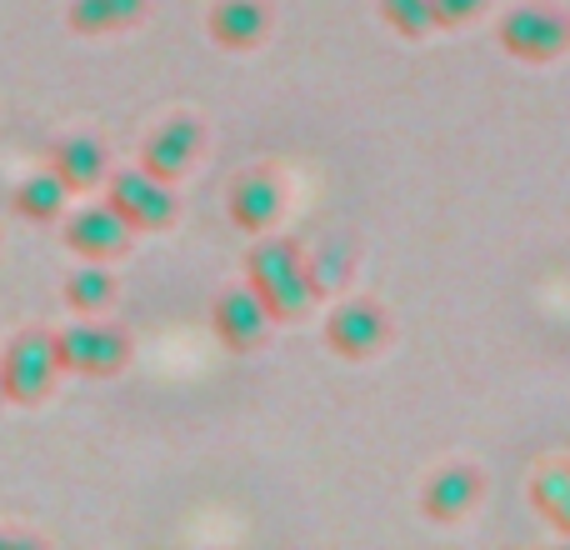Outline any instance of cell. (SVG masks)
I'll use <instances>...</instances> for the list:
<instances>
[{
  "label": "cell",
  "mask_w": 570,
  "mask_h": 550,
  "mask_svg": "<svg viewBox=\"0 0 570 550\" xmlns=\"http://www.w3.org/2000/svg\"><path fill=\"white\" fill-rule=\"evenodd\" d=\"M271 311L266 301L256 295V285H226V291L210 301V331H216V341L226 345L230 355H250L261 341L271 335Z\"/></svg>",
  "instance_id": "cell-5"
},
{
  "label": "cell",
  "mask_w": 570,
  "mask_h": 550,
  "mask_svg": "<svg viewBox=\"0 0 570 550\" xmlns=\"http://www.w3.org/2000/svg\"><path fill=\"white\" fill-rule=\"evenodd\" d=\"M305 271H311V285H315V295H331V291H341L345 285V251H335V246H325L315 261H305Z\"/></svg>",
  "instance_id": "cell-19"
},
{
  "label": "cell",
  "mask_w": 570,
  "mask_h": 550,
  "mask_svg": "<svg viewBox=\"0 0 570 550\" xmlns=\"http://www.w3.org/2000/svg\"><path fill=\"white\" fill-rule=\"evenodd\" d=\"M481 491H485V481L475 465H441V471L421 485V511H425V521H435V526H455L481 505Z\"/></svg>",
  "instance_id": "cell-10"
},
{
  "label": "cell",
  "mask_w": 570,
  "mask_h": 550,
  "mask_svg": "<svg viewBox=\"0 0 570 550\" xmlns=\"http://www.w3.org/2000/svg\"><path fill=\"white\" fill-rule=\"evenodd\" d=\"M375 10H381V20L395 30L401 40H425L435 36V10L431 0H375Z\"/></svg>",
  "instance_id": "cell-18"
},
{
  "label": "cell",
  "mask_w": 570,
  "mask_h": 550,
  "mask_svg": "<svg viewBox=\"0 0 570 550\" xmlns=\"http://www.w3.org/2000/svg\"><path fill=\"white\" fill-rule=\"evenodd\" d=\"M150 10V0H70L66 6V26L76 36L96 40V36H116V30H130L140 16Z\"/></svg>",
  "instance_id": "cell-14"
},
{
  "label": "cell",
  "mask_w": 570,
  "mask_h": 550,
  "mask_svg": "<svg viewBox=\"0 0 570 550\" xmlns=\"http://www.w3.org/2000/svg\"><path fill=\"white\" fill-rule=\"evenodd\" d=\"M246 281L256 285V295L266 301L271 321H305L311 305L321 301L305 271V256L295 251V240L285 236H256V246L246 251Z\"/></svg>",
  "instance_id": "cell-1"
},
{
  "label": "cell",
  "mask_w": 570,
  "mask_h": 550,
  "mask_svg": "<svg viewBox=\"0 0 570 550\" xmlns=\"http://www.w3.org/2000/svg\"><path fill=\"white\" fill-rule=\"evenodd\" d=\"M206 30L220 50H256L271 30V10L261 0H216L206 16Z\"/></svg>",
  "instance_id": "cell-12"
},
{
  "label": "cell",
  "mask_w": 570,
  "mask_h": 550,
  "mask_svg": "<svg viewBox=\"0 0 570 550\" xmlns=\"http://www.w3.org/2000/svg\"><path fill=\"white\" fill-rule=\"evenodd\" d=\"M60 295H66V305H70L76 315H100L110 301H116V275L100 271V261H86L80 271L66 275Z\"/></svg>",
  "instance_id": "cell-17"
},
{
  "label": "cell",
  "mask_w": 570,
  "mask_h": 550,
  "mask_svg": "<svg viewBox=\"0 0 570 550\" xmlns=\"http://www.w3.org/2000/svg\"><path fill=\"white\" fill-rule=\"evenodd\" d=\"M50 170L66 180V190H90L110 176V156L96 136H66L50 146Z\"/></svg>",
  "instance_id": "cell-13"
},
{
  "label": "cell",
  "mask_w": 570,
  "mask_h": 550,
  "mask_svg": "<svg viewBox=\"0 0 570 550\" xmlns=\"http://www.w3.org/2000/svg\"><path fill=\"white\" fill-rule=\"evenodd\" d=\"M391 341V315L381 301H341L325 315V345L341 361H371Z\"/></svg>",
  "instance_id": "cell-7"
},
{
  "label": "cell",
  "mask_w": 570,
  "mask_h": 550,
  "mask_svg": "<svg viewBox=\"0 0 570 550\" xmlns=\"http://www.w3.org/2000/svg\"><path fill=\"white\" fill-rule=\"evenodd\" d=\"M130 240H136V230H130V220L120 216L110 200L76 210V216L66 220V246L76 251L80 261H100V266H106V261L126 256Z\"/></svg>",
  "instance_id": "cell-8"
},
{
  "label": "cell",
  "mask_w": 570,
  "mask_h": 550,
  "mask_svg": "<svg viewBox=\"0 0 570 550\" xmlns=\"http://www.w3.org/2000/svg\"><path fill=\"white\" fill-rule=\"evenodd\" d=\"M485 6H491V0H431L435 30H461V26H471V20L485 16Z\"/></svg>",
  "instance_id": "cell-20"
},
{
  "label": "cell",
  "mask_w": 570,
  "mask_h": 550,
  "mask_svg": "<svg viewBox=\"0 0 570 550\" xmlns=\"http://www.w3.org/2000/svg\"><path fill=\"white\" fill-rule=\"evenodd\" d=\"M531 505L556 536L570 541V461H546L531 475Z\"/></svg>",
  "instance_id": "cell-16"
},
{
  "label": "cell",
  "mask_w": 570,
  "mask_h": 550,
  "mask_svg": "<svg viewBox=\"0 0 570 550\" xmlns=\"http://www.w3.org/2000/svg\"><path fill=\"white\" fill-rule=\"evenodd\" d=\"M226 210L246 236H266L271 226L281 220L285 210V190L271 170H246V176L230 180V196H226Z\"/></svg>",
  "instance_id": "cell-11"
},
{
  "label": "cell",
  "mask_w": 570,
  "mask_h": 550,
  "mask_svg": "<svg viewBox=\"0 0 570 550\" xmlns=\"http://www.w3.org/2000/svg\"><path fill=\"white\" fill-rule=\"evenodd\" d=\"M66 180L56 176V170H36V176H26L16 190H10V210H16L20 220H36V226H50V220L66 216Z\"/></svg>",
  "instance_id": "cell-15"
},
{
  "label": "cell",
  "mask_w": 570,
  "mask_h": 550,
  "mask_svg": "<svg viewBox=\"0 0 570 550\" xmlns=\"http://www.w3.org/2000/svg\"><path fill=\"white\" fill-rule=\"evenodd\" d=\"M495 40L511 60H525V66H551L570 50V20L551 6H515L501 16L495 26Z\"/></svg>",
  "instance_id": "cell-4"
},
{
  "label": "cell",
  "mask_w": 570,
  "mask_h": 550,
  "mask_svg": "<svg viewBox=\"0 0 570 550\" xmlns=\"http://www.w3.org/2000/svg\"><path fill=\"white\" fill-rule=\"evenodd\" d=\"M0 401H6V385H0Z\"/></svg>",
  "instance_id": "cell-21"
},
{
  "label": "cell",
  "mask_w": 570,
  "mask_h": 550,
  "mask_svg": "<svg viewBox=\"0 0 570 550\" xmlns=\"http://www.w3.org/2000/svg\"><path fill=\"white\" fill-rule=\"evenodd\" d=\"M56 375H60L56 331H20L0 355V385H6V401L16 405H40L50 395V385H56Z\"/></svg>",
  "instance_id": "cell-3"
},
{
  "label": "cell",
  "mask_w": 570,
  "mask_h": 550,
  "mask_svg": "<svg viewBox=\"0 0 570 550\" xmlns=\"http://www.w3.org/2000/svg\"><path fill=\"white\" fill-rule=\"evenodd\" d=\"M106 200L130 220V230H166L176 220V190H170V180L150 176L140 166L116 170Z\"/></svg>",
  "instance_id": "cell-6"
},
{
  "label": "cell",
  "mask_w": 570,
  "mask_h": 550,
  "mask_svg": "<svg viewBox=\"0 0 570 550\" xmlns=\"http://www.w3.org/2000/svg\"><path fill=\"white\" fill-rule=\"evenodd\" d=\"M56 351H60V371L76 375H120L130 365V335L120 325L100 321V315H76L66 331H56Z\"/></svg>",
  "instance_id": "cell-2"
},
{
  "label": "cell",
  "mask_w": 570,
  "mask_h": 550,
  "mask_svg": "<svg viewBox=\"0 0 570 550\" xmlns=\"http://www.w3.org/2000/svg\"><path fill=\"white\" fill-rule=\"evenodd\" d=\"M200 140H206V130H200L196 116H170L166 126H156L146 136V146H140V170H150V176L176 186V180L196 166Z\"/></svg>",
  "instance_id": "cell-9"
}]
</instances>
